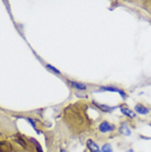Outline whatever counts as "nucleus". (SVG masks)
Instances as JSON below:
<instances>
[{
	"label": "nucleus",
	"mask_w": 151,
	"mask_h": 152,
	"mask_svg": "<svg viewBox=\"0 0 151 152\" xmlns=\"http://www.w3.org/2000/svg\"><path fill=\"white\" fill-rule=\"evenodd\" d=\"M115 130H116V126L110 124L107 120H104V121H102L98 125V131L102 133H109L115 131Z\"/></svg>",
	"instance_id": "nucleus-1"
},
{
	"label": "nucleus",
	"mask_w": 151,
	"mask_h": 152,
	"mask_svg": "<svg viewBox=\"0 0 151 152\" xmlns=\"http://www.w3.org/2000/svg\"><path fill=\"white\" fill-rule=\"evenodd\" d=\"M100 91H111V93H117V94H119V95H120V97L124 99V100L127 98V94H126L125 91H122V89H120V88L115 87V86H102V87H100Z\"/></svg>",
	"instance_id": "nucleus-2"
},
{
	"label": "nucleus",
	"mask_w": 151,
	"mask_h": 152,
	"mask_svg": "<svg viewBox=\"0 0 151 152\" xmlns=\"http://www.w3.org/2000/svg\"><path fill=\"white\" fill-rule=\"evenodd\" d=\"M119 110H120V113L124 115V116L130 118V119H135V118L137 117V114L133 111V109H130V108H128V107L125 106V105H121V106L119 107Z\"/></svg>",
	"instance_id": "nucleus-3"
},
{
	"label": "nucleus",
	"mask_w": 151,
	"mask_h": 152,
	"mask_svg": "<svg viewBox=\"0 0 151 152\" xmlns=\"http://www.w3.org/2000/svg\"><path fill=\"white\" fill-rule=\"evenodd\" d=\"M133 111L138 115L146 116V115H148L150 113V109L148 107L144 106V105H142V104H137L136 106H135V108H133Z\"/></svg>",
	"instance_id": "nucleus-4"
},
{
	"label": "nucleus",
	"mask_w": 151,
	"mask_h": 152,
	"mask_svg": "<svg viewBox=\"0 0 151 152\" xmlns=\"http://www.w3.org/2000/svg\"><path fill=\"white\" fill-rule=\"evenodd\" d=\"M119 133L126 137H130L131 136V130L129 128V125L127 122H121V125L119 126Z\"/></svg>",
	"instance_id": "nucleus-5"
},
{
	"label": "nucleus",
	"mask_w": 151,
	"mask_h": 152,
	"mask_svg": "<svg viewBox=\"0 0 151 152\" xmlns=\"http://www.w3.org/2000/svg\"><path fill=\"white\" fill-rule=\"evenodd\" d=\"M86 147H87V149L89 150V152H102L99 145H97L94 140H92V139H88V140L86 141Z\"/></svg>",
	"instance_id": "nucleus-6"
},
{
	"label": "nucleus",
	"mask_w": 151,
	"mask_h": 152,
	"mask_svg": "<svg viewBox=\"0 0 151 152\" xmlns=\"http://www.w3.org/2000/svg\"><path fill=\"white\" fill-rule=\"evenodd\" d=\"M70 85L72 87L76 88L77 91H86L87 89V85L84 83H81V82H75V80H68Z\"/></svg>",
	"instance_id": "nucleus-7"
},
{
	"label": "nucleus",
	"mask_w": 151,
	"mask_h": 152,
	"mask_svg": "<svg viewBox=\"0 0 151 152\" xmlns=\"http://www.w3.org/2000/svg\"><path fill=\"white\" fill-rule=\"evenodd\" d=\"M93 104H94L98 109L104 111V113H110V111H113L116 109V107H111V106H107V105H103V104H98V103H96L95 100L93 102Z\"/></svg>",
	"instance_id": "nucleus-8"
},
{
	"label": "nucleus",
	"mask_w": 151,
	"mask_h": 152,
	"mask_svg": "<svg viewBox=\"0 0 151 152\" xmlns=\"http://www.w3.org/2000/svg\"><path fill=\"white\" fill-rule=\"evenodd\" d=\"M0 152H11V145L7 142L0 141Z\"/></svg>",
	"instance_id": "nucleus-9"
},
{
	"label": "nucleus",
	"mask_w": 151,
	"mask_h": 152,
	"mask_svg": "<svg viewBox=\"0 0 151 152\" xmlns=\"http://www.w3.org/2000/svg\"><path fill=\"white\" fill-rule=\"evenodd\" d=\"M100 150H102V152H114L113 147H111L110 143H104V145H102Z\"/></svg>",
	"instance_id": "nucleus-10"
},
{
	"label": "nucleus",
	"mask_w": 151,
	"mask_h": 152,
	"mask_svg": "<svg viewBox=\"0 0 151 152\" xmlns=\"http://www.w3.org/2000/svg\"><path fill=\"white\" fill-rule=\"evenodd\" d=\"M45 67H46V69H50V71H51V72L55 73V74H56V75H60V74H61V72H60V71H59V69H55V67H54V66H52V65L46 64V65H45Z\"/></svg>",
	"instance_id": "nucleus-11"
},
{
	"label": "nucleus",
	"mask_w": 151,
	"mask_h": 152,
	"mask_svg": "<svg viewBox=\"0 0 151 152\" xmlns=\"http://www.w3.org/2000/svg\"><path fill=\"white\" fill-rule=\"evenodd\" d=\"M60 152H66V151H65V150H63V149H61V151Z\"/></svg>",
	"instance_id": "nucleus-12"
}]
</instances>
